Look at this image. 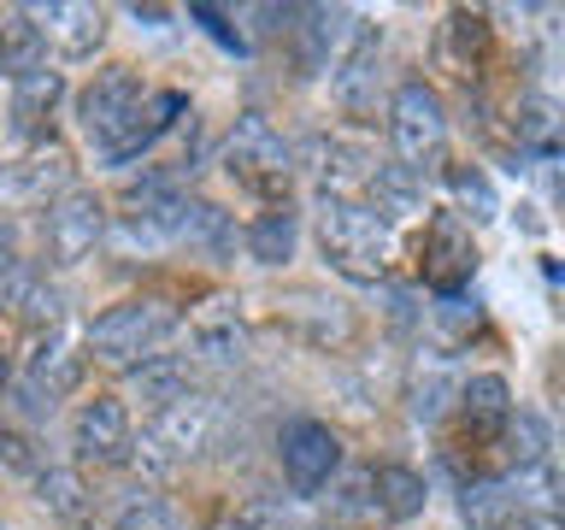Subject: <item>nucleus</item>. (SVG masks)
I'll use <instances>...</instances> for the list:
<instances>
[{"mask_svg":"<svg viewBox=\"0 0 565 530\" xmlns=\"http://www.w3.org/2000/svg\"><path fill=\"white\" fill-rule=\"evenodd\" d=\"M330 530H335V524H330Z\"/></svg>","mask_w":565,"mask_h":530,"instance_id":"nucleus-41","label":"nucleus"},{"mask_svg":"<svg viewBox=\"0 0 565 530\" xmlns=\"http://www.w3.org/2000/svg\"><path fill=\"white\" fill-rule=\"evenodd\" d=\"M360 201L377 212L388 230H395V224H406V219H418V212H424V177L406 171V166H388V159H377V171H371V183H365Z\"/></svg>","mask_w":565,"mask_h":530,"instance_id":"nucleus-19","label":"nucleus"},{"mask_svg":"<svg viewBox=\"0 0 565 530\" xmlns=\"http://www.w3.org/2000/svg\"><path fill=\"white\" fill-rule=\"evenodd\" d=\"M18 259H24V242H18V224L7 219V212H0V277H7Z\"/></svg>","mask_w":565,"mask_h":530,"instance_id":"nucleus-37","label":"nucleus"},{"mask_svg":"<svg viewBox=\"0 0 565 530\" xmlns=\"http://www.w3.org/2000/svg\"><path fill=\"white\" fill-rule=\"evenodd\" d=\"M177 307H166V300H153V295H130V300H113L106 312L88 318V353H95L100 365H118V371H130L136 360H148V353H159L177 336Z\"/></svg>","mask_w":565,"mask_h":530,"instance_id":"nucleus-3","label":"nucleus"},{"mask_svg":"<svg viewBox=\"0 0 565 530\" xmlns=\"http://www.w3.org/2000/svg\"><path fill=\"white\" fill-rule=\"evenodd\" d=\"M230 524H236V530H307V524H300V512L282 501V495H254V501H242Z\"/></svg>","mask_w":565,"mask_h":530,"instance_id":"nucleus-33","label":"nucleus"},{"mask_svg":"<svg viewBox=\"0 0 565 530\" xmlns=\"http://www.w3.org/2000/svg\"><path fill=\"white\" fill-rule=\"evenodd\" d=\"M194 389V365L183 353H148V360L130 365V395H141L148 406H166L177 395H189Z\"/></svg>","mask_w":565,"mask_h":530,"instance_id":"nucleus-24","label":"nucleus"},{"mask_svg":"<svg viewBox=\"0 0 565 530\" xmlns=\"http://www.w3.org/2000/svg\"><path fill=\"white\" fill-rule=\"evenodd\" d=\"M218 418L224 406L218 395H206V389H189V395H177L166 406H153L148 424L130 436V459L141 471H183L189 459H201L212 448V436H218Z\"/></svg>","mask_w":565,"mask_h":530,"instance_id":"nucleus-1","label":"nucleus"},{"mask_svg":"<svg viewBox=\"0 0 565 530\" xmlns=\"http://www.w3.org/2000/svg\"><path fill=\"white\" fill-rule=\"evenodd\" d=\"M183 113H189V95H177V88H148V100H141V113L130 118L124 141H118L113 153H106V166H130V159H141Z\"/></svg>","mask_w":565,"mask_h":530,"instance_id":"nucleus-18","label":"nucleus"},{"mask_svg":"<svg viewBox=\"0 0 565 530\" xmlns=\"http://www.w3.org/2000/svg\"><path fill=\"white\" fill-rule=\"evenodd\" d=\"M7 395H12V353L0 348V413H7Z\"/></svg>","mask_w":565,"mask_h":530,"instance_id":"nucleus-38","label":"nucleus"},{"mask_svg":"<svg viewBox=\"0 0 565 530\" xmlns=\"http://www.w3.org/2000/svg\"><path fill=\"white\" fill-rule=\"evenodd\" d=\"M277 466H282V484L295 495H324L342 471V436L330 431L324 418H289L277 431Z\"/></svg>","mask_w":565,"mask_h":530,"instance_id":"nucleus-7","label":"nucleus"},{"mask_svg":"<svg viewBox=\"0 0 565 530\" xmlns=\"http://www.w3.org/2000/svg\"><path fill=\"white\" fill-rule=\"evenodd\" d=\"M141 100H148V83H141L136 65H106V71H95V83L77 95V130L95 141L100 159L124 141L130 118L141 113Z\"/></svg>","mask_w":565,"mask_h":530,"instance_id":"nucleus-6","label":"nucleus"},{"mask_svg":"<svg viewBox=\"0 0 565 530\" xmlns=\"http://www.w3.org/2000/svg\"><path fill=\"white\" fill-rule=\"evenodd\" d=\"M0 300L24 318V325H65V295H60V283H47L42 265H30V259H18L7 277H0Z\"/></svg>","mask_w":565,"mask_h":530,"instance_id":"nucleus-16","label":"nucleus"},{"mask_svg":"<svg viewBox=\"0 0 565 530\" xmlns=\"http://www.w3.org/2000/svg\"><path fill=\"white\" fill-rule=\"evenodd\" d=\"M0 459H7L12 471H24V477H35L47 466L42 454H35V436L30 431H12V424H0Z\"/></svg>","mask_w":565,"mask_h":530,"instance_id":"nucleus-35","label":"nucleus"},{"mask_svg":"<svg viewBox=\"0 0 565 530\" xmlns=\"http://www.w3.org/2000/svg\"><path fill=\"white\" fill-rule=\"evenodd\" d=\"M177 242H194V247H212V254H224L230 247V212L201 201V194H189L183 201V219H177Z\"/></svg>","mask_w":565,"mask_h":530,"instance_id":"nucleus-29","label":"nucleus"},{"mask_svg":"<svg viewBox=\"0 0 565 530\" xmlns=\"http://www.w3.org/2000/svg\"><path fill=\"white\" fill-rule=\"evenodd\" d=\"M35 501H42L47 512H60V519H71V524H83L88 512H95L83 477L65 471V466H42V471H35Z\"/></svg>","mask_w":565,"mask_h":530,"instance_id":"nucleus-27","label":"nucleus"},{"mask_svg":"<svg viewBox=\"0 0 565 530\" xmlns=\"http://www.w3.org/2000/svg\"><path fill=\"white\" fill-rule=\"evenodd\" d=\"M388 141H395V166L418 177L448 159V106L424 77H406L388 95Z\"/></svg>","mask_w":565,"mask_h":530,"instance_id":"nucleus-5","label":"nucleus"},{"mask_svg":"<svg viewBox=\"0 0 565 530\" xmlns=\"http://www.w3.org/2000/svg\"><path fill=\"white\" fill-rule=\"evenodd\" d=\"M507 530H559V519H536V512H524V519H512Z\"/></svg>","mask_w":565,"mask_h":530,"instance_id":"nucleus-39","label":"nucleus"},{"mask_svg":"<svg viewBox=\"0 0 565 530\" xmlns=\"http://www.w3.org/2000/svg\"><path fill=\"white\" fill-rule=\"evenodd\" d=\"M35 30H42V47H53L60 60H95L106 42V7H88V0H47V7H30Z\"/></svg>","mask_w":565,"mask_h":530,"instance_id":"nucleus-13","label":"nucleus"},{"mask_svg":"<svg viewBox=\"0 0 565 530\" xmlns=\"http://www.w3.org/2000/svg\"><path fill=\"white\" fill-rule=\"evenodd\" d=\"M494 442H501L507 477H512V471H530V466H547V459H554V431H547V418L530 413V406H512Z\"/></svg>","mask_w":565,"mask_h":530,"instance_id":"nucleus-21","label":"nucleus"},{"mask_svg":"<svg viewBox=\"0 0 565 530\" xmlns=\"http://www.w3.org/2000/svg\"><path fill=\"white\" fill-rule=\"evenodd\" d=\"M106 230H113V219H106V201H100L95 189H77V183H71L60 201H47V219H42L47 265H60V272L83 265V259L106 242Z\"/></svg>","mask_w":565,"mask_h":530,"instance_id":"nucleus-8","label":"nucleus"},{"mask_svg":"<svg viewBox=\"0 0 565 530\" xmlns=\"http://www.w3.org/2000/svg\"><path fill=\"white\" fill-rule=\"evenodd\" d=\"M335 477H342V471H335ZM330 519H335V530H353V519H377V507H371V471H348L342 484H335Z\"/></svg>","mask_w":565,"mask_h":530,"instance_id":"nucleus-32","label":"nucleus"},{"mask_svg":"<svg viewBox=\"0 0 565 530\" xmlns=\"http://www.w3.org/2000/svg\"><path fill=\"white\" fill-rule=\"evenodd\" d=\"M224 177L247 194H259L265 206L289 201V177H295V148L277 136V124L265 113H236L224 136Z\"/></svg>","mask_w":565,"mask_h":530,"instance_id":"nucleus-4","label":"nucleus"},{"mask_svg":"<svg viewBox=\"0 0 565 530\" xmlns=\"http://www.w3.org/2000/svg\"><path fill=\"white\" fill-rule=\"evenodd\" d=\"M242 353H247L242 300L212 295L206 307L189 312V325H183V360L189 365H242Z\"/></svg>","mask_w":565,"mask_h":530,"instance_id":"nucleus-11","label":"nucleus"},{"mask_svg":"<svg viewBox=\"0 0 565 530\" xmlns=\"http://www.w3.org/2000/svg\"><path fill=\"white\" fill-rule=\"evenodd\" d=\"M318 247L348 283H383L401 259V236L365 201H318Z\"/></svg>","mask_w":565,"mask_h":530,"instance_id":"nucleus-2","label":"nucleus"},{"mask_svg":"<svg viewBox=\"0 0 565 530\" xmlns=\"http://www.w3.org/2000/svg\"><path fill=\"white\" fill-rule=\"evenodd\" d=\"M113 530H183V519L159 501V495H136L113 512Z\"/></svg>","mask_w":565,"mask_h":530,"instance_id":"nucleus-34","label":"nucleus"},{"mask_svg":"<svg viewBox=\"0 0 565 530\" xmlns=\"http://www.w3.org/2000/svg\"><path fill=\"white\" fill-rule=\"evenodd\" d=\"M130 436H136V418L124 406V395H88L71 413V448H77L83 466H124Z\"/></svg>","mask_w":565,"mask_h":530,"instance_id":"nucleus-9","label":"nucleus"},{"mask_svg":"<svg viewBox=\"0 0 565 530\" xmlns=\"http://www.w3.org/2000/svg\"><path fill=\"white\" fill-rule=\"evenodd\" d=\"M71 189V159L60 148H30L0 166V201L12 206H47Z\"/></svg>","mask_w":565,"mask_h":530,"instance_id":"nucleus-15","label":"nucleus"},{"mask_svg":"<svg viewBox=\"0 0 565 530\" xmlns=\"http://www.w3.org/2000/svg\"><path fill=\"white\" fill-rule=\"evenodd\" d=\"M459 413L471 418V431L477 436H501V424L512 413V383L501 378V371H477V378L459 383Z\"/></svg>","mask_w":565,"mask_h":530,"instance_id":"nucleus-23","label":"nucleus"},{"mask_svg":"<svg viewBox=\"0 0 565 530\" xmlns=\"http://www.w3.org/2000/svg\"><path fill=\"white\" fill-rule=\"evenodd\" d=\"M42 30H35L30 7H0V71L7 77H24V71L42 65Z\"/></svg>","mask_w":565,"mask_h":530,"instance_id":"nucleus-26","label":"nucleus"},{"mask_svg":"<svg viewBox=\"0 0 565 530\" xmlns=\"http://www.w3.org/2000/svg\"><path fill=\"white\" fill-rule=\"evenodd\" d=\"M512 130H519V141H524L530 153H554V141H559L554 100H524L519 113H512Z\"/></svg>","mask_w":565,"mask_h":530,"instance_id":"nucleus-31","label":"nucleus"},{"mask_svg":"<svg viewBox=\"0 0 565 530\" xmlns=\"http://www.w3.org/2000/svg\"><path fill=\"white\" fill-rule=\"evenodd\" d=\"M295 242H300V212H295L289 201L254 212V219H247V230H242L247 259H259V265H289V259H295Z\"/></svg>","mask_w":565,"mask_h":530,"instance_id":"nucleus-20","label":"nucleus"},{"mask_svg":"<svg viewBox=\"0 0 565 530\" xmlns=\"http://www.w3.org/2000/svg\"><path fill=\"white\" fill-rule=\"evenodd\" d=\"M371 171H377V148L360 136H312L307 141V177L324 201H360Z\"/></svg>","mask_w":565,"mask_h":530,"instance_id":"nucleus-10","label":"nucleus"},{"mask_svg":"<svg viewBox=\"0 0 565 530\" xmlns=\"http://www.w3.org/2000/svg\"><path fill=\"white\" fill-rule=\"evenodd\" d=\"M459 519L471 530H507L512 519H524V512H519V495L507 489V477H471V484L459 489Z\"/></svg>","mask_w":565,"mask_h":530,"instance_id":"nucleus-25","label":"nucleus"},{"mask_svg":"<svg viewBox=\"0 0 565 530\" xmlns=\"http://www.w3.org/2000/svg\"><path fill=\"white\" fill-rule=\"evenodd\" d=\"M77 383H83V353H77V342L65 336V325H53L47 336H35V348H30L24 395H30L35 406H53V401H65Z\"/></svg>","mask_w":565,"mask_h":530,"instance_id":"nucleus-14","label":"nucleus"},{"mask_svg":"<svg viewBox=\"0 0 565 530\" xmlns=\"http://www.w3.org/2000/svg\"><path fill=\"white\" fill-rule=\"evenodd\" d=\"M454 395H459V383H454V371L441 365V360L418 365V371H413V383H406V406H413V418H418V424H436V418L454 406Z\"/></svg>","mask_w":565,"mask_h":530,"instance_id":"nucleus-28","label":"nucleus"},{"mask_svg":"<svg viewBox=\"0 0 565 530\" xmlns=\"http://www.w3.org/2000/svg\"><path fill=\"white\" fill-rule=\"evenodd\" d=\"M218 530H236V524H218Z\"/></svg>","mask_w":565,"mask_h":530,"instance_id":"nucleus-40","label":"nucleus"},{"mask_svg":"<svg viewBox=\"0 0 565 530\" xmlns=\"http://www.w3.org/2000/svg\"><path fill=\"white\" fill-rule=\"evenodd\" d=\"M189 18H194V24H206V30L218 35L224 47H236V53H247V35H242V30H230V12H218V7H189Z\"/></svg>","mask_w":565,"mask_h":530,"instance_id":"nucleus-36","label":"nucleus"},{"mask_svg":"<svg viewBox=\"0 0 565 530\" xmlns=\"http://www.w3.org/2000/svg\"><path fill=\"white\" fill-rule=\"evenodd\" d=\"M60 106H65V77L53 65H35V71H24V77H12L7 113H12V124L24 136H42Z\"/></svg>","mask_w":565,"mask_h":530,"instance_id":"nucleus-17","label":"nucleus"},{"mask_svg":"<svg viewBox=\"0 0 565 530\" xmlns=\"http://www.w3.org/2000/svg\"><path fill=\"white\" fill-rule=\"evenodd\" d=\"M448 189H454V201L466 206L471 224H489L494 212H501V194H494L483 166H448Z\"/></svg>","mask_w":565,"mask_h":530,"instance_id":"nucleus-30","label":"nucleus"},{"mask_svg":"<svg viewBox=\"0 0 565 530\" xmlns=\"http://www.w3.org/2000/svg\"><path fill=\"white\" fill-rule=\"evenodd\" d=\"M424 501H430V484H424L413 466H395V459H388V466L371 471V507H377V519L406 524L424 512Z\"/></svg>","mask_w":565,"mask_h":530,"instance_id":"nucleus-22","label":"nucleus"},{"mask_svg":"<svg viewBox=\"0 0 565 530\" xmlns=\"http://www.w3.org/2000/svg\"><path fill=\"white\" fill-rule=\"evenodd\" d=\"M377 47H383L377 24L353 18L348 35H342V47H335V60L324 65V71H330V95H335V106H342V113H353V118H365V113H371V83H377Z\"/></svg>","mask_w":565,"mask_h":530,"instance_id":"nucleus-12","label":"nucleus"}]
</instances>
